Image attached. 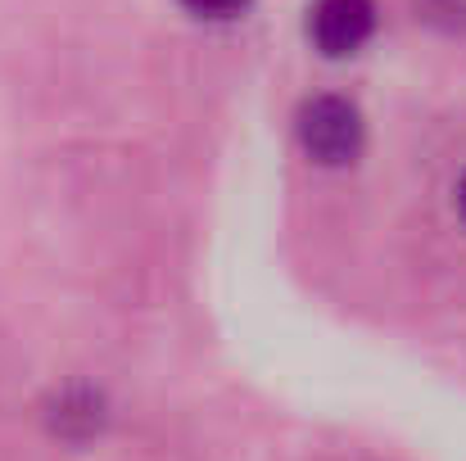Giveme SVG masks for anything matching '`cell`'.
Listing matches in <instances>:
<instances>
[{
    "instance_id": "5",
    "label": "cell",
    "mask_w": 466,
    "mask_h": 461,
    "mask_svg": "<svg viewBox=\"0 0 466 461\" xmlns=\"http://www.w3.org/2000/svg\"><path fill=\"white\" fill-rule=\"evenodd\" d=\"M458 208H462V222H466V176L458 181Z\"/></svg>"
},
{
    "instance_id": "3",
    "label": "cell",
    "mask_w": 466,
    "mask_h": 461,
    "mask_svg": "<svg viewBox=\"0 0 466 461\" xmlns=\"http://www.w3.org/2000/svg\"><path fill=\"white\" fill-rule=\"evenodd\" d=\"M50 426H55V435H64V439H73V444L100 435V426H105V403H100V394L86 389V385L64 389V394L55 398Z\"/></svg>"
},
{
    "instance_id": "2",
    "label": "cell",
    "mask_w": 466,
    "mask_h": 461,
    "mask_svg": "<svg viewBox=\"0 0 466 461\" xmlns=\"http://www.w3.org/2000/svg\"><path fill=\"white\" fill-rule=\"evenodd\" d=\"M376 32V5L371 0H317L309 9L312 45L330 59L358 55Z\"/></svg>"
},
{
    "instance_id": "4",
    "label": "cell",
    "mask_w": 466,
    "mask_h": 461,
    "mask_svg": "<svg viewBox=\"0 0 466 461\" xmlns=\"http://www.w3.org/2000/svg\"><path fill=\"white\" fill-rule=\"evenodd\" d=\"M181 5L199 18H240L249 9V0H181Z\"/></svg>"
},
{
    "instance_id": "1",
    "label": "cell",
    "mask_w": 466,
    "mask_h": 461,
    "mask_svg": "<svg viewBox=\"0 0 466 461\" xmlns=\"http://www.w3.org/2000/svg\"><path fill=\"white\" fill-rule=\"evenodd\" d=\"M295 136L312 163L321 167H349L362 141H367V123H362V109L344 95H312L299 105L295 114Z\"/></svg>"
}]
</instances>
